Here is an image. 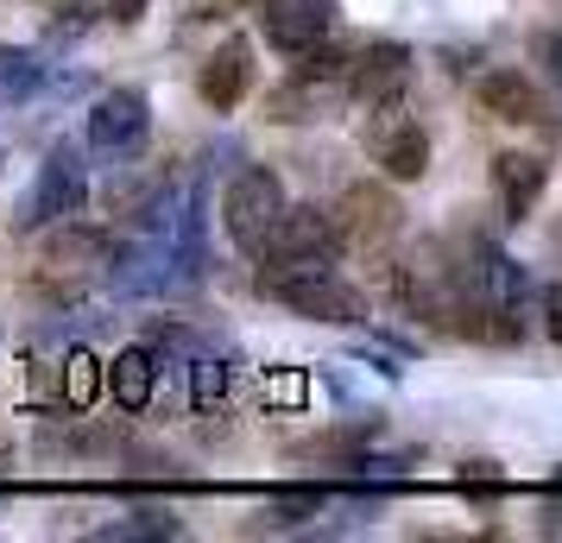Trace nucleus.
<instances>
[{
    "label": "nucleus",
    "mask_w": 562,
    "mask_h": 543,
    "mask_svg": "<svg viewBox=\"0 0 562 543\" xmlns=\"http://www.w3.org/2000/svg\"><path fill=\"white\" fill-rule=\"evenodd\" d=\"M259 291L279 297L291 316L304 323H341V329H360L367 323V291L335 279V265H259Z\"/></svg>",
    "instance_id": "obj_1"
},
{
    "label": "nucleus",
    "mask_w": 562,
    "mask_h": 543,
    "mask_svg": "<svg viewBox=\"0 0 562 543\" xmlns=\"http://www.w3.org/2000/svg\"><path fill=\"white\" fill-rule=\"evenodd\" d=\"M89 203V171H82V152L70 139H57L45 165H38V183L26 190V203L13 215V228L32 234V228H52V222H70L77 208Z\"/></svg>",
    "instance_id": "obj_2"
},
{
    "label": "nucleus",
    "mask_w": 562,
    "mask_h": 543,
    "mask_svg": "<svg viewBox=\"0 0 562 543\" xmlns=\"http://www.w3.org/2000/svg\"><path fill=\"white\" fill-rule=\"evenodd\" d=\"M284 203H291V196H284L279 171H266V165H247V171L228 183V196H222V228H228V240H234V247H240L247 259H259L266 234L279 228Z\"/></svg>",
    "instance_id": "obj_3"
},
{
    "label": "nucleus",
    "mask_w": 562,
    "mask_h": 543,
    "mask_svg": "<svg viewBox=\"0 0 562 543\" xmlns=\"http://www.w3.org/2000/svg\"><path fill=\"white\" fill-rule=\"evenodd\" d=\"M367 152L392 183H417L430 171V133L405 114V102L367 108Z\"/></svg>",
    "instance_id": "obj_4"
},
{
    "label": "nucleus",
    "mask_w": 562,
    "mask_h": 543,
    "mask_svg": "<svg viewBox=\"0 0 562 543\" xmlns=\"http://www.w3.org/2000/svg\"><path fill=\"white\" fill-rule=\"evenodd\" d=\"M146 139H153V102H146V89H108L95 95L89 108V146L114 165H127V158L146 152Z\"/></svg>",
    "instance_id": "obj_5"
},
{
    "label": "nucleus",
    "mask_w": 562,
    "mask_h": 543,
    "mask_svg": "<svg viewBox=\"0 0 562 543\" xmlns=\"http://www.w3.org/2000/svg\"><path fill=\"white\" fill-rule=\"evenodd\" d=\"M335 253H341V240H335L329 208L284 203L279 228L266 234V247H259V265H335Z\"/></svg>",
    "instance_id": "obj_6"
},
{
    "label": "nucleus",
    "mask_w": 562,
    "mask_h": 543,
    "mask_svg": "<svg viewBox=\"0 0 562 543\" xmlns=\"http://www.w3.org/2000/svg\"><path fill=\"white\" fill-rule=\"evenodd\" d=\"M398 215H405V208H398V196H392L385 183H348L341 203L329 208L341 247H380V240H392V234H398Z\"/></svg>",
    "instance_id": "obj_7"
},
{
    "label": "nucleus",
    "mask_w": 562,
    "mask_h": 543,
    "mask_svg": "<svg viewBox=\"0 0 562 543\" xmlns=\"http://www.w3.org/2000/svg\"><path fill=\"white\" fill-rule=\"evenodd\" d=\"M411 64H417V57H411L398 38H373L367 52L348 57L341 77H348V95H355L360 108H380V102H398V95H405Z\"/></svg>",
    "instance_id": "obj_8"
},
{
    "label": "nucleus",
    "mask_w": 562,
    "mask_h": 543,
    "mask_svg": "<svg viewBox=\"0 0 562 543\" xmlns=\"http://www.w3.org/2000/svg\"><path fill=\"white\" fill-rule=\"evenodd\" d=\"M254 20L266 32V45L279 52H310L316 38H329V20H335V0H254Z\"/></svg>",
    "instance_id": "obj_9"
},
{
    "label": "nucleus",
    "mask_w": 562,
    "mask_h": 543,
    "mask_svg": "<svg viewBox=\"0 0 562 543\" xmlns=\"http://www.w3.org/2000/svg\"><path fill=\"white\" fill-rule=\"evenodd\" d=\"M247 89H254V45L247 38H222L203 57V70H196V95L215 114H234V108L247 102Z\"/></svg>",
    "instance_id": "obj_10"
},
{
    "label": "nucleus",
    "mask_w": 562,
    "mask_h": 543,
    "mask_svg": "<svg viewBox=\"0 0 562 543\" xmlns=\"http://www.w3.org/2000/svg\"><path fill=\"white\" fill-rule=\"evenodd\" d=\"M481 108L493 114V121H506V127H557L550 95H543L531 77H518V70H493V77H481Z\"/></svg>",
    "instance_id": "obj_11"
},
{
    "label": "nucleus",
    "mask_w": 562,
    "mask_h": 543,
    "mask_svg": "<svg viewBox=\"0 0 562 543\" xmlns=\"http://www.w3.org/2000/svg\"><path fill=\"white\" fill-rule=\"evenodd\" d=\"M543 183H550V158H543V152H499V158H493V190H499V208H506L512 228L537 215Z\"/></svg>",
    "instance_id": "obj_12"
},
{
    "label": "nucleus",
    "mask_w": 562,
    "mask_h": 543,
    "mask_svg": "<svg viewBox=\"0 0 562 543\" xmlns=\"http://www.w3.org/2000/svg\"><path fill=\"white\" fill-rule=\"evenodd\" d=\"M102 386L114 392L121 411H146L153 392H158V354L153 348H121V354L102 366Z\"/></svg>",
    "instance_id": "obj_13"
},
{
    "label": "nucleus",
    "mask_w": 562,
    "mask_h": 543,
    "mask_svg": "<svg viewBox=\"0 0 562 543\" xmlns=\"http://www.w3.org/2000/svg\"><path fill=\"white\" fill-rule=\"evenodd\" d=\"M329 506V493L323 487H291V493H272L266 506L254 512V531H291V524H304Z\"/></svg>",
    "instance_id": "obj_14"
},
{
    "label": "nucleus",
    "mask_w": 562,
    "mask_h": 543,
    "mask_svg": "<svg viewBox=\"0 0 562 543\" xmlns=\"http://www.w3.org/2000/svg\"><path fill=\"white\" fill-rule=\"evenodd\" d=\"M367 437H373V417H367V423H348V430H329V437L297 442L291 462H341V467H355L360 455H367Z\"/></svg>",
    "instance_id": "obj_15"
},
{
    "label": "nucleus",
    "mask_w": 562,
    "mask_h": 543,
    "mask_svg": "<svg viewBox=\"0 0 562 543\" xmlns=\"http://www.w3.org/2000/svg\"><path fill=\"white\" fill-rule=\"evenodd\" d=\"M52 82V64L38 52H0V102H32L38 89Z\"/></svg>",
    "instance_id": "obj_16"
},
{
    "label": "nucleus",
    "mask_w": 562,
    "mask_h": 543,
    "mask_svg": "<svg viewBox=\"0 0 562 543\" xmlns=\"http://www.w3.org/2000/svg\"><path fill=\"white\" fill-rule=\"evenodd\" d=\"M57 392H64V405L70 411H89L95 405V392H102V361L95 354H64V373H57Z\"/></svg>",
    "instance_id": "obj_17"
},
{
    "label": "nucleus",
    "mask_w": 562,
    "mask_h": 543,
    "mask_svg": "<svg viewBox=\"0 0 562 543\" xmlns=\"http://www.w3.org/2000/svg\"><path fill=\"white\" fill-rule=\"evenodd\" d=\"M228 361H215V354H196V361H190V405H196V411H209V405H222V398H228Z\"/></svg>",
    "instance_id": "obj_18"
},
{
    "label": "nucleus",
    "mask_w": 562,
    "mask_h": 543,
    "mask_svg": "<svg viewBox=\"0 0 562 543\" xmlns=\"http://www.w3.org/2000/svg\"><path fill=\"white\" fill-rule=\"evenodd\" d=\"M341 70H348V52H335L329 38H316L310 52H297V70H291V77L310 82V89H323V82H335Z\"/></svg>",
    "instance_id": "obj_19"
},
{
    "label": "nucleus",
    "mask_w": 562,
    "mask_h": 543,
    "mask_svg": "<svg viewBox=\"0 0 562 543\" xmlns=\"http://www.w3.org/2000/svg\"><path fill=\"white\" fill-rule=\"evenodd\" d=\"M266 121H316V95H310V82H284L266 95Z\"/></svg>",
    "instance_id": "obj_20"
},
{
    "label": "nucleus",
    "mask_w": 562,
    "mask_h": 543,
    "mask_svg": "<svg viewBox=\"0 0 562 543\" xmlns=\"http://www.w3.org/2000/svg\"><path fill=\"white\" fill-rule=\"evenodd\" d=\"M183 524L171 512H133L127 524H108L102 538H178Z\"/></svg>",
    "instance_id": "obj_21"
},
{
    "label": "nucleus",
    "mask_w": 562,
    "mask_h": 543,
    "mask_svg": "<svg viewBox=\"0 0 562 543\" xmlns=\"http://www.w3.org/2000/svg\"><path fill=\"white\" fill-rule=\"evenodd\" d=\"M461 493H468V499H499V493H506L499 462H461Z\"/></svg>",
    "instance_id": "obj_22"
},
{
    "label": "nucleus",
    "mask_w": 562,
    "mask_h": 543,
    "mask_svg": "<svg viewBox=\"0 0 562 543\" xmlns=\"http://www.w3.org/2000/svg\"><path fill=\"white\" fill-rule=\"evenodd\" d=\"M266 398H272V405H304L310 380L304 373H272V380H266Z\"/></svg>",
    "instance_id": "obj_23"
},
{
    "label": "nucleus",
    "mask_w": 562,
    "mask_h": 543,
    "mask_svg": "<svg viewBox=\"0 0 562 543\" xmlns=\"http://www.w3.org/2000/svg\"><path fill=\"white\" fill-rule=\"evenodd\" d=\"M537 64L550 70V82H557V95H562V32H537Z\"/></svg>",
    "instance_id": "obj_24"
},
{
    "label": "nucleus",
    "mask_w": 562,
    "mask_h": 543,
    "mask_svg": "<svg viewBox=\"0 0 562 543\" xmlns=\"http://www.w3.org/2000/svg\"><path fill=\"white\" fill-rule=\"evenodd\" d=\"M146 7H153V0H108L114 26H139V20H146Z\"/></svg>",
    "instance_id": "obj_25"
},
{
    "label": "nucleus",
    "mask_w": 562,
    "mask_h": 543,
    "mask_svg": "<svg viewBox=\"0 0 562 543\" xmlns=\"http://www.w3.org/2000/svg\"><path fill=\"white\" fill-rule=\"evenodd\" d=\"M543 316H550V336L562 341V285H550V291H543Z\"/></svg>",
    "instance_id": "obj_26"
}]
</instances>
